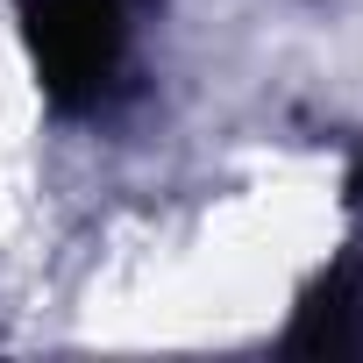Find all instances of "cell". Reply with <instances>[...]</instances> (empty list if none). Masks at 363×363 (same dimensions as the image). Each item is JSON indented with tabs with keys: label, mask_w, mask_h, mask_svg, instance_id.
I'll list each match as a JSON object with an SVG mask.
<instances>
[{
	"label": "cell",
	"mask_w": 363,
	"mask_h": 363,
	"mask_svg": "<svg viewBox=\"0 0 363 363\" xmlns=\"http://www.w3.org/2000/svg\"><path fill=\"white\" fill-rule=\"evenodd\" d=\"M128 0H22L29 50L43 72V93L57 107H100L114 72H121V36H128Z\"/></svg>",
	"instance_id": "1"
},
{
	"label": "cell",
	"mask_w": 363,
	"mask_h": 363,
	"mask_svg": "<svg viewBox=\"0 0 363 363\" xmlns=\"http://www.w3.org/2000/svg\"><path fill=\"white\" fill-rule=\"evenodd\" d=\"M292 349H356L363 342V257H342L328 278H313V292L292 313Z\"/></svg>",
	"instance_id": "2"
},
{
	"label": "cell",
	"mask_w": 363,
	"mask_h": 363,
	"mask_svg": "<svg viewBox=\"0 0 363 363\" xmlns=\"http://www.w3.org/2000/svg\"><path fill=\"white\" fill-rule=\"evenodd\" d=\"M349 207L363 214V150H356V164H349Z\"/></svg>",
	"instance_id": "3"
}]
</instances>
